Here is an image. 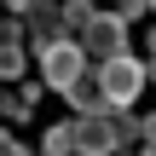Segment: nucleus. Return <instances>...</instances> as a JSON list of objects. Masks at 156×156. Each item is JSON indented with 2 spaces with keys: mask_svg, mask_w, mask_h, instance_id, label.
I'll return each instance as SVG.
<instances>
[{
  "mask_svg": "<svg viewBox=\"0 0 156 156\" xmlns=\"http://www.w3.org/2000/svg\"><path fill=\"white\" fill-rule=\"evenodd\" d=\"M122 46H127V17H122V12H98V17L81 29V52L98 58V64L122 58Z\"/></svg>",
  "mask_w": 156,
  "mask_h": 156,
  "instance_id": "7ed1b4c3",
  "label": "nucleus"
},
{
  "mask_svg": "<svg viewBox=\"0 0 156 156\" xmlns=\"http://www.w3.org/2000/svg\"><path fill=\"white\" fill-rule=\"evenodd\" d=\"M145 156H156V145H151V151H145Z\"/></svg>",
  "mask_w": 156,
  "mask_h": 156,
  "instance_id": "dca6fc26",
  "label": "nucleus"
},
{
  "mask_svg": "<svg viewBox=\"0 0 156 156\" xmlns=\"http://www.w3.org/2000/svg\"><path fill=\"white\" fill-rule=\"evenodd\" d=\"M116 12H122V17H139V12H145V0H116Z\"/></svg>",
  "mask_w": 156,
  "mask_h": 156,
  "instance_id": "9b49d317",
  "label": "nucleus"
},
{
  "mask_svg": "<svg viewBox=\"0 0 156 156\" xmlns=\"http://www.w3.org/2000/svg\"><path fill=\"white\" fill-rule=\"evenodd\" d=\"M151 75H156V58H151Z\"/></svg>",
  "mask_w": 156,
  "mask_h": 156,
  "instance_id": "2eb2a0df",
  "label": "nucleus"
},
{
  "mask_svg": "<svg viewBox=\"0 0 156 156\" xmlns=\"http://www.w3.org/2000/svg\"><path fill=\"white\" fill-rule=\"evenodd\" d=\"M35 98H41V87H17V93H0V116H6V122H23Z\"/></svg>",
  "mask_w": 156,
  "mask_h": 156,
  "instance_id": "0eeeda50",
  "label": "nucleus"
},
{
  "mask_svg": "<svg viewBox=\"0 0 156 156\" xmlns=\"http://www.w3.org/2000/svg\"><path fill=\"white\" fill-rule=\"evenodd\" d=\"M145 6H156V0H145Z\"/></svg>",
  "mask_w": 156,
  "mask_h": 156,
  "instance_id": "f3484780",
  "label": "nucleus"
},
{
  "mask_svg": "<svg viewBox=\"0 0 156 156\" xmlns=\"http://www.w3.org/2000/svg\"><path fill=\"white\" fill-rule=\"evenodd\" d=\"M46 156H75V122L46 127Z\"/></svg>",
  "mask_w": 156,
  "mask_h": 156,
  "instance_id": "6e6552de",
  "label": "nucleus"
},
{
  "mask_svg": "<svg viewBox=\"0 0 156 156\" xmlns=\"http://www.w3.org/2000/svg\"><path fill=\"white\" fill-rule=\"evenodd\" d=\"M151 58H156V35H151Z\"/></svg>",
  "mask_w": 156,
  "mask_h": 156,
  "instance_id": "4468645a",
  "label": "nucleus"
},
{
  "mask_svg": "<svg viewBox=\"0 0 156 156\" xmlns=\"http://www.w3.org/2000/svg\"><path fill=\"white\" fill-rule=\"evenodd\" d=\"M23 41V23H12V17H0V46H17Z\"/></svg>",
  "mask_w": 156,
  "mask_h": 156,
  "instance_id": "9d476101",
  "label": "nucleus"
},
{
  "mask_svg": "<svg viewBox=\"0 0 156 156\" xmlns=\"http://www.w3.org/2000/svg\"><path fill=\"white\" fill-rule=\"evenodd\" d=\"M139 139H145V145H156V116H145V122H139Z\"/></svg>",
  "mask_w": 156,
  "mask_h": 156,
  "instance_id": "f8f14e48",
  "label": "nucleus"
},
{
  "mask_svg": "<svg viewBox=\"0 0 156 156\" xmlns=\"http://www.w3.org/2000/svg\"><path fill=\"white\" fill-rule=\"evenodd\" d=\"M145 81H151V69L139 64V58H110V64H98V87H104V98H110V110H127L139 93H145Z\"/></svg>",
  "mask_w": 156,
  "mask_h": 156,
  "instance_id": "f03ea898",
  "label": "nucleus"
},
{
  "mask_svg": "<svg viewBox=\"0 0 156 156\" xmlns=\"http://www.w3.org/2000/svg\"><path fill=\"white\" fill-rule=\"evenodd\" d=\"M23 64H29V52H23V46H0V81H17V75H23Z\"/></svg>",
  "mask_w": 156,
  "mask_h": 156,
  "instance_id": "1a4fd4ad",
  "label": "nucleus"
},
{
  "mask_svg": "<svg viewBox=\"0 0 156 156\" xmlns=\"http://www.w3.org/2000/svg\"><path fill=\"white\" fill-rule=\"evenodd\" d=\"M6 6H12V12H35V0H6Z\"/></svg>",
  "mask_w": 156,
  "mask_h": 156,
  "instance_id": "ddd939ff",
  "label": "nucleus"
},
{
  "mask_svg": "<svg viewBox=\"0 0 156 156\" xmlns=\"http://www.w3.org/2000/svg\"><path fill=\"white\" fill-rule=\"evenodd\" d=\"M81 75H87L81 41H52V46H41V87H46V93H69Z\"/></svg>",
  "mask_w": 156,
  "mask_h": 156,
  "instance_id": "f257e3e1",
  "label": "nucleus"
},
{
  "mask_svg": "<svg viewBox=\"0 0 156 156\" xmlns=\"http://www.w3.org/2000/svg\"><path fill=\"white\" fill-rule=\"evenodd\" d=\"M116 145V116H75V156H110Z\"/></svg>",
  "mask_w": 156,
  "mask_h": 156,
  "instance_id": "20e7f679",
  "label": "nucleus"
},
{
  "mask_svg": "<svg viewBox=\"0 0 156 156\" xmlns=\"http://www.w3.org/2000/svg\"><path fill=\"white\" fill-rule=\"evenodd\" d=\"M69 104H75V116H110V98H104V87H98V75H81L69 93H64Z\"/></svg>",
  "mask_w": 156,
  "mask_h": 156,
  "instance_id": "39448f33",
  "label": "nucleus"
},
{
  "mask_svg": "<svg viewBox=\"0 0 156 156\" xmlns=\"http://www.w3.org/2000/svg\"><path fill=\"white\" fill-rule=\"evenodd\" d=\"M52 41H64V6H41V12L29 17V46L41 52V46H52Z\"/></svg>",
  "mask_w": 156,
  "mask_h": 156,
  "instance_id": "423d86ee",
  "label": "nucleus"
}]
</instances>
